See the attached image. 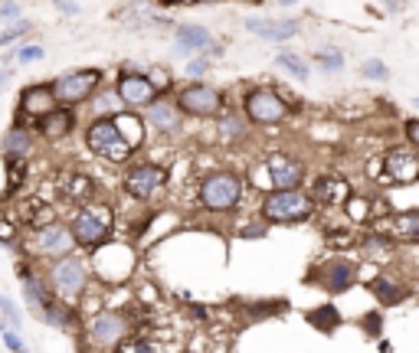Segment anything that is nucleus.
Segmentation results:
<instances>
[{"instance_id": "7c9ffc66", "label": "nucleus", "mask_w": 419, "mask_h": 353, "mask_svg": "<svg viewBox=\"0 0 419 353\" xmlns=\"http://www.w3.org/2000/svg\"><path fill=\"white\" fill-rule=\"evenodd\" d=\"M121 105H125V102L118 99V92H105V95H99V102H95V112H99V115H105V112L118 115Z\"/></svg>"}, {"instance_id": "20e7f679", "label": "nucleus", "mask_w": 419, "mask_h": 353, "mask_svg": "<svg viewBox=\"0 0 419 353\" xmlns=\"http://www.w3.org/2000/svg\"><path fill=\"white\" fill-rule=\"evenodd\" d=\"M242 115L249 118L253 125L269 128V125H279V121L288 115V108H285L282 95H279L275 88H253V92H246V99H242Z\"/></svg>"}, {"instance_id": "423d86ee", "label": "nucleus", "mask_w": 419, "mask_h": 353, "mask_svg": "<svg viewBox=\"0 0 419 353\" xmlns=\"http://www.w3.org/2000/svg\"><path fill=\"white\" fill-rule=\"evenodd\" d=\"M102 82V73L99 69H82V73H66L53 82V95H56V105H82L92 99V92Z\"/></svg>"}, {"instance_id": "f03ea898", "label": "nucleus", "mask_w": 419, "mask_h": 353, "mask_svg": "<svg viewBox=\"0 0 419 353\" xmlns=\"http://www.w3.org/2000/svg\"><path fill=\"white\" fill-rule=\"evenodd\" d=\"M86 144H89L92 154H99V157H105V161H112V164L128 161V157H131V151H135V147L121 138L115 118H105V115L95 118V121L89 125V131H86Z\"/></svg>"}, {"instance_id": "9d476101", "label": "nucleus", "mask_w": 419, "mask_h": 353, "mask_svg": "<svg viewBox=\"0 0 419 353\" xmlns=\"http://www.w3.org/2000/svg\"><path fill=\"white\" fill-rule=\"evenodd\" d=\"M115 92H118V99L128 105V108H144L148 102H154V99H157V88H154V82H151L148 75H135V73L118 75Z\"/></svg>"}, {"instance_id": "79ce46f5", "label": "nucleus", "mask_w": 419, "mask_h": 353, "mask_svg": "<svg viewBox=\"0 0 419 353\" xmlns=\"http://www.w3.org/2000/svg\"><path fill=\"white\" fill-rule=\"evenodd\" d=\"M203 73H207V59H194V62L187 66V75H194V79H200Z\"/></svg>"}, {"instance_id": "e433bc0d", "label": "nucleus", "mask_w": 419, "mask_h": 353, "mask_svg": "<svg viewBox=\"0 0 419 353\" xmlns=\"http://www.w3.org/2000/svg\"><path fill=\"white\" fill-rule=\"evenodd\" d=\"M36 59H43V46H23L16 53V62H36Z\"/></svg>"}, {"instance_id": "4be33fe9", "label": "nucleus", "mask_w": 419, "mask_h": 353, "mask_svg": "<svg viewBox=\"0 0 419 353\" xmlns=\"http://www.w3.org/2000/svg\"><path fill=\"white\" fill-rule=\"evenodd\" d=\"M62 196L75 206H86L92 203V196H95V183H92V176L86 174H69L62 180Z\"/></svg>"}, {"instance_id": "aec40b11", "label": "nucleus", "mask_w": 419, "mask_h": 353, "mask_svg": "<svg viewBox=\"0 0 419 353\" xmlns=\"http://www.w3.org/2000/svg\"><path fill=\"white\" fill-rule=\"evenodd\" d=\"M347 196H351V187H347V180L344 176H321L318 180V187H314V203H321V206H338V203H344Z\"/></svg>"}, {"instance_id": "2f4dec72", "label": "nucleus", "mask_w": 419, "mask_h": 353, "mask_svg": "<svg viewBox=\"0 0 419 353\" xmlns=\"http://www.w3.org/2000/svg\"><path fill=\"white\" fill-rule=\"evenodd\" d=\"M360 73L367 75V79H380V82H387V79H390L387 62H380V59H367V62L360 66Z\"/></svg>"}, {"instance_id": "6e6552de", "label": "nucleus", "mask_w": 419, "mask_h": 353, "mask_svg": "<svg viewBox=\"0 0 419 353\" xmlns=\"http://www.w3.org/2000/svg\"><path fill=\"white\" fill-rule=\"evenodd\" d=\"M49 281H53V288L62 294V298H75V294L86 288V268L79 259H73V252L69 255H60V262L53 265V272H49Z\"/></svg>"}, {"instance_id": "c85d7f7f", "label": "nucleus", "mask_w": 419, "mask_h": 353, "mask_svg": "<svg viewBox=\"0 0 419 353\" xmlns=\"http://www.w3.org/2000/svg\"><path fill=\"white\" fill-rule=\"evenodd\" d=\"M318 66L328 69V73H338V69L344 66V56H341L338 49H318Z\"/></svg>"}, {"instance_id": "0eeeda50", "label": "nucleus", "mask_w": 419, "mask_h": 353, "mask_svg": "<svg viewBox=\"0 0 419 353\" xmlns=\"http://www.w3.org/2000/svg\"><path fill=\"white\" fill-rule=\"evenodd\" d=\"M177 105H180V112H187V115L210 118V115H216V112L223 108V95H220L213 86L194 82V86H187L177 95Z\"/></svg>"}, {"instance_id": "473e14b6", "label": "nucleus", "mask_w": 419, "mask_h": 353, "mask_svg": "<svg viewBox=\"0 0 419 353\" xmlns=\"http://www.w3.org/2000/svg\"><path fill=\"white\" fill-rule=\"evenodd\" d=\"M23 33H30V20H16V23H10L7 29H0V46L14 43L16 36H23Z\"/></svg>"}, {"instance_id": "de8ad7c7", "label": "nucleus", "mask_w": 419, "mask_h": 353, "mask_svg": "<svg viewBox=\"0 0 419 353\" xmlns=\"http://www.w3.org/2000/svg\"><path fill=\"white\" fill-rule=\"evenodd\" d=\"M3 327H7V324H3V321H0V330H3Z\"/></svg>"}, {"instance_id": "4468645a", "label": "nucleus", "mask_w": 419, "mask_h": 353, "mask_svg": "<svg viewBox=\"0 0 419 353\" xmlns=\"http://www.w3.org/2000/svg\"><path fill=\"white\" fill-rule=\"evenodd\" d=\"M301 176H305V167H301L295 157H288V154H272L269 157V180H272L275 190L299 187Z\"/></svg>"}, {"instance_id": "7ed1b4c3", "label": "nucleus", "mask_w": 419, "mask_h": 353, "mask_svg": "<svg viewBox=\"0 0 419 353\" xmlns=\"http://www.w3.org/2000/svg\"><path fill=\"white\" fill-rule=\"evenodd\" d=\"M69 229H73L75 242H79V246H86V249L102 246L105 239H108V233H112V209H108V206L86 203L79 213H75V220H73Z\"/></svg>"}, {"instance_id": "412c9836", "label": "nucleus", "mask_w": 419, "mask_h": 353, "mask_svg": "<svg viewBox=\"0 0 419 353\" xmlns=\"http://www.w3.org/2000/svg\"><path fill=\"white\" fill-rule=\"evenodd\" d=\"M174 36H177V53H203L210 46V29L200 23H180Z\"/></svg>"}, {"instance_id": "3c124183", "label": "nucleus", "mask_w": 419, "mask_h": 353, "mask_svg": "<svg viewBox=\"0 0 419 353\" xmlns=\"http://www.w3.org/2000/svg\"><path fill=\"white\" fill-rule=\"evenodd\" d=\"M416 108H419V99H416Z\"/></svg>"}, {"instance_id": "ea45409f", "label": "nucleus", "mask_w": 419, "mask_h": 353, "mask_svg": "<svg viewBox=\"0 0 419 353\" xmlns=\"http://www.w3.org/2000/svg\"><path fill=\"white\" fill-rule=\"evenodd\" d=\"M242 235H246V239H249V235L259 239V235H266V226H262V222H246V226H242Z\"/></svg>"}, {"instance_id": "f8f14e48", "label": "nucleus", "mask_w": 419, "mask_h": 353, "mask_svg": "<svg viewBox=\"0 0 419 353\" xmlns=\"http://www.w3.org/2000/svg\"><path fill=\"white\" fill-rule=\"evenodd\" d=\"M75 246L73 239V229H66L62 222H46L36 229V249L43 252V255H69Z\"/></svg>"}, {"instance_id": "f257e3e1", "label": "nucleus", "mask_w": 419, "mask_h": 353, "mask_svg": "<svg viewBox=\"0 0 419 353\" xmlns=\"http://www.w3.org/2000/svg\"><path fill=\"white\" fill-rule=\"evenodd\" d=\"M314 209V200L299 187H288V190H272L262 203V216L266 222H301L308 220Z\"/></svg>"}, {"instance_id": "37998d69", "label": "nucleus", "mask_w": 419, "mask_h": 353, "mask_svg": "<svg viewBox=\"0 0 419 353\" xmlns=\"http://www.w3.org/2000/svg\"><path fill=\"white\" fill-rule=\"evenodd\" d=\"M406 138L413 141V144L419 147V118H413V121H406Z\"/></svg>"}, {"instance_id": "a878e982", "label": "nucleus", "mask_w": 419, "mask_h": 353, "mask_svg": "<svg viewBox=\"0 0 419 353\" xmlns=\"http://www.w3.org/2000/svg\"><path fill=\"white\" fill-rule=\"evenodd\" d=\"M308 321H312L318 330H325V334H328V330H334V327L341 324V314H338V308H318V311L308 314Z\"/></svg>"}, {"instance_id": "9b49d317", "label": "nucleus", "mask_w": 419, "mask_h": 353, "mask_svg": "<svg viewBox=\"0 0 419 353\" xmlns=\"http://www.w3.org/2000/svg\"><path fill=\"white\" fill-rule=\"evenodd\" d=\"M383 176L390 183H416L419 180V157L406 147H393L383 157Z\"/></svg>"}, {"instance_id": "8fccbe9b", "label": "nucleus", "mask_w": 419, "mask_h": 353, "mask_svg": "<svg viewBox=\"0 0 419 353\" xmlns=\"http://www.w3.org/2000/svg\"><path fill=\"white\" fill-rule=\"evenodd\" d=\"M249 3H259V0H249Z\"/></svg>"}, {"instance_id": "dca6fc26", "label": "nucleus", "mask_w": 419, "mask_h": 353, "mask_svg": "<svg viewBox=\"0 0 419 353\" xmlns=\"http://www.w3.org/2000/svg\"><path fill=\"white\" fill-rule=\"evenodd\" d=\"M246 29L262 36V40H272V43H282V40H292L299 36L301 20H246Z\"/></svg>"}, {"instance_id": "f3484780", "label": "nucleus", "mask_w": 419, "mask_h": 353, "mask_svg": "<svg viewBox=\"0 0 419 353\" xmlns=\"http://www.w3.org/2000/svg\"><path fill=\"white\" fill-rule=\"evenodd\" d=\"M75 125V115L69 112V105H56V108H49L46 115H40V134H43L46 141H60L66 134L73 131Z\"/></svg>"}, {"instance_id": "1a4fd4ad", "label": "nucleus", "mask_w": 419, "mask_h": 353, "mask_svg": "<svg viewBox=\"0 0 419 353\" xmlns=\"http://www.w3.org/2000/svg\"><path fill=\"white\" fill-rule=\"evenodd\" d=\"M167 174L161 170V167H154V164H138V167H131L128 174H125V190L131 193L135 200H151L154 193L164 187Z\"/></svg>"}, {"instance_id": "6ab92c4d", "label": "nucleus", "mask_w": 419, "mask_h": 353, "mask_svg": "<svg viewBox=\"0 0 419 353\" xmlns=\"http://www.w3.org/2000/svg\"><path fill=\"white\" fill-rule=\"evenodd\" d=\"M20 108H23V115H33V118L46 115L49 108H56L53 86H30L23 95H20Z\"/></svg>"}, {"instance_id": "bb28decb", "label": "nucleus", "mask_w": 419, "mask_h": 353, "mask_svg": "<svg viewBox=\"0 0 419 353\" xmlns=\"http://www.w3.org/2000/svg\"><path fill=\"white\" fill-rule=\"evenodd\" d=\"M275 62H279L282 69H288L295 79H301V82L312 75V73H308V62H305L301 56H295V53H279V59H275Z\"/></svg>"}, {"instance_id": "b1692460", "label": "nucleus", "mask_w": 419, "mask_h": 353, "mask_svg": "<svg viewBox=\"0 0 419 353\" xmlns=\"http://www.w3.org/2000/svg\"><path fill=\"white\" fill-rule=\"evenodd\" d=\"M3 151H7V157H27L33 151V138L27 128H10V131L3 134Z\"/></svg>"}, {"instance_id": "cd10ccee", "label": "nucleus", "mask_w": 419, "mask_h": 353, "mask_svg": "<svg viewBox=\"0 0 419 353\" xmlns=\"http://www.w3.org/2000/svg\"><path fill=\"white\" fill-rule=\"evenodd\" d=\"M246 134V121H242L240 115H223V121H220V138H242Z\"/></svg>"}, {"instance_id": "c03bdc74", "label": "nucleus", "mask_w": 419, "mask_h": 353, "mask_svg": "<svg viewBox=\"0 0 419 353\" xmlns=\"http://www.w3.org/2000/svg\"><path fill=\"white\" fill-rule=\"evenodd\" d=\"M56 3V10H62V14H79V7H75L73 0H53Z\"/></svg>"}, {"instance_id": "a19ab883", "label": "nucleus", "mask_w": 419, "mask_h": 353, "mask_svg": "<svg viewBox=\"0 0 419 353\" xmlns=\"http://www.w3.org/2000/svg\"><path fill=\"white\" fill-rule=\"evenodd\" d=\"M3 343H7V350H23V340L16 337L14 330H3Z\"/></svg>"}, {"instance_id": "58836bf2", "label": "nucleus", "mask_w": 419, "mask_h": 353, "mask_svg": "<svg viewBox=\"0 0 419 353\" xmlns=\"http://www.w3.org/2000/svg\"><path fill=\"white\" fill-rule=\"evenodd\" d=\"M16 239V226L7 220H0V242H14Z\"/></svg>"}, {"instance_id": "c9c22d12", "label": "nucleus", "mask_w": 419, "mask_h": 353, "mask_svg": "<svg viewBox=\"0 0 419 353\" xmlns=\"http://www.w3.org/2000/svg\"><path fill=\"white\" fill-rule=\"evenodd\" d=\"M347 213L354 216V220H364L367 216V200H360V196H347Z\"/></svg>"}, {"instance_id": "f704fd0d", "label": "nucleus", "mask_w": 419, "mask_h": 353, "mask_svg": "<svg viewBox=\"0 0 419 353\" xmlns=\"http://www.w3.org/2000/svg\"><path fill=\"white\" fill-rule=\"evenodd\" d=\"M30 222L40 229V226H46V222H53V209L49 206H40V203H33V213H30Z\"/></svg>"}, {"instance_id": "39448f33", "label": "nucleus", "mask_w": 419, "mask_h": 353, "mask_svg": "<svg viewBox=\"0 0 419 353\" xmlns=\"http://www.w3.org/2000/svg\"><path fill=\"white\" fill-rule=\"evenodd\" d=\"M242 183L236 174H210L200 187V203L213 209V213H229L233 206L240 203Z\"/></svg>"}, {"instance_id": "49530a36", "label": "nucleus", "mask_w": 419, "mask_h": 353, "mask_svg": "<svg viewBox=\"0 0 419 353\" xmlns=\"http://www.w3.org/2000/svg\"><path fill=\"white\" fill-rule=\"evenodd\" d=\"M279 3H282V7H292V3H299V0H279Z\"/></svg>"}, {"instance_id": "393cba45", "label": "nucleus", "mask_w": 419, "mask_h": 353, "mask_svg": "<svg viewBox=\"0 0 419 353\" xmlns=\"http://www.w3.org/2000/svg\"><path fill=\"white\" fill-rule=\"evenodd\" d=\"M115 125H118V131H121V138L128 141L131 147H138V141L144 138V128H141V121H138L135 115H115Z\"/></svg>"}, {"instance_id": "ddd939ff", "label": "nucleus", "mask_w": 419, "mask_h": 353, "mask_svg": "<svg viewBox=\"0 0 419 353\" xmlns=\"http://www.w3.org/2000/svg\"><path fill=\"white\" fill-rule=\"evenodd\" d=\"M92 343L95 347H118L125 334H128V321L121 317V314H112V311H105L99 314L95 321H92Z\"/></svg>"}, {"instance_id": "c756f323", "label": "nucleus", "mask_w": 419, "mask_h": 353, "mask_svg": "<svg viewBox=\"0 0 419 353\" xmlns=\"http://www.w3.org/2000/svg\"><path fill=\"white\" fill-rule=\"evenodd\" d=\"M0 317L7 321V327H14V330H20V324H23L20 311L14 308V301H10V298H3V294H0Z\"/></svg>"}, {"instance_id": "5701e85b", "label": "nucleus", "mask_w": 419, "mask_h": 353, "mask_svg": "<svg viewBox=\"0 0 419 353\" xmlns=\"http://www.w3.org/2000/svg\"><path fill=\"white\" fill-rule=\"evenodd\" d=\"M390 233L400 242H419V213H400L390 222Z\"/></svg>"}, {"instance_id": "a18cd8bd", "label": "nucleus", "mask_w": 419, "mask_h": 353, "mask_svg": "<svg viewBox=\"0 0 419 353\" xmlns=\"http://www.w3.org/2000/svg\"><path fill=\"white\" fill-rule=\"evenodd\" d=\"M10 75H14V73H10V69H0V88L7 86V79H10Z\"/></svg>"}, {"instance_id": "2eb2a0df", "label": "nucleus", "mask_w": 419, "mask_h": 353, "mask_svg": "<svg viewBox=\"0 0 419 353\" xmlns=\"http://www.w3.org/2000/svg\"><path fill=\"white\" fill-rule=\"evenodd\" d=\"M144 118L148 125H154L157 131L174 134L180 131V105H174L170 99H154V102L144 105Z\"/></svg>"}, {"instance_id": "09e8293b", "label": "nucleus", "mask_w": 419, "mask_h": 353, "mask_svg": "<svg viewBox=\"0 0 419 353\" xmlns=\"http://www.w3.org/2000/svg\"><path fill=\"white\" fill-rule=\"evenodd\" d=\"M196 3H210V0H196Z\"/></svg>"}, {"instance_id": "72a5a7b5", "label": "nucleus", "mask_w": 419, "mask_h": 353, "mask_svg": "<svg viewBox=\"0 0 419 353\" xmlns=\"http://www.w3.org/2000/svg\"><path fill=\"white\" fill-rule=\"evenodd\" d=\"M374 291L380 294V298H383V304H393V301H400V291H396V288H393V285H390L387 278H380L374 285Z\"/></svg>"}, {"instance_id": "4c0bfd02", "label": "nucleus", "mask_w": 419, "mask_h": 353, "mask_svg": "<svg viewBox=\"0 0 419 353\" xmlns=\"http://www.w3.org/2000/svg\"><path fill=\"white\" fill-rule=\"evenodd\" d=\"M16 16H20V7H16L14 0H7V3H0V23H14Z\"/></svg>"}, {"instance_id": "a211bd4d", "label": "nucleus", "mask_w": 419, "mask_h": 353, "mask_svg": "<svg viewBox=\"0 0 419 353\" xmlns=\"http://www.w3.org/2000/svg\"><path fill=\"white\" fill-rule=\"evenodd\" d=\"M354 278H357V268L351 262H344V259H334V262H328L321 268V285L334 294L347 291V288L354 285Z\"/></svg>"}]
</instances>
